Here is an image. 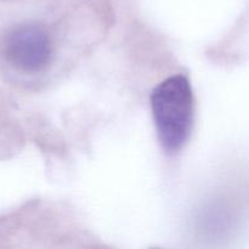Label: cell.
I'll return each mask as SVG.
<instances>
[{
	"label": "cell",
	"mask_w": 249,
	"mask_h": 249,
	"mask_svg": "<svg viewBox=\"0 0 249 249\" xmlns=\"http://www.w3.org/2000/svg\"><path fill=\"white\" fill-rule=\"evenodd\" d=\"M151 108L163 150L174 155L189 139L194 122V95L184 75L169 77L151 92Z\"/></svg>",
	"instance_id": "obj_1"
},
{
	"label": "cell",
	"mask_w": 249,
	"mask_h": 249,
	"mask_svg": "<svg viewBox=\"0 0 249 249\" xmlns=\"http://www.w3.org/2000/svg\"><path fill=\"white\" fill-rule=\"evenodd\" d=\"M6 56L24 72H39L49 65L53 45L48 32L36 23H24L12 29L6 38Z\"/></svg>",
	"instance_id": "obj_2"
}]
</instances>
